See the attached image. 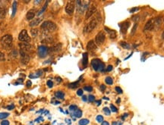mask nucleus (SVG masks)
<instances>
[{"instance_id":"nucleus-1","label":"nucleus","mask_w":164,"mask_h":125,"mask_svg":"<svg viewBox=\"0 0 164 125\" xmlns=\"http://www.w3.org/2000/svg\"><path fill=\"white\" fill-rule=\"evenodd\" d=\"M41 28L45 31L52 32L56 30V24L50 20H46L41 24Z\"/></svg>"},{"instance_id":"nucleus-2","label":"nucleus","mask_w":164,"mask_h":125,"mask_svg":"<svg viewBox=\"0 0 164 125\" xmlns=\"http://www.w3.org/2000/svg\"><path fill=\"white\" fill-rule=\"evenodd\" d=\"M12 41H13V38L12 35H9V34L5 35L1 38V44L6 48H9L12 46Z\"/></svg>"},{"instance_id":"nucleus-3","label":"nucleus","mask_w":164,"mask_h":125,"mask_svg":"<svg viewBox=\"0 0 164 125\" xmlns=\"http://www.w3.org/2000/svg\"><path fill=\"white\" fill-rule=\"evenodd\" d=\"M91 65L96 71H103L104 70V68H105L104 63H103L98 58L93 59L91 62Z\"/></svg>"},{"instance_id":"nucleus-4","label":"nucleus","mask_w":164,"mask_h":125,"mask_svg":"<svg viewBox=\"0 0 164 125\" xmlns=\"http://www.w3.org/2000/svg\"><path fill=\"white\" fill-rule=\"evenodd\" d=\"M97 24H98V21L97 20V18H94L92 20H91L86 26L84 28V33L85 34H88L90 32H91L92 30H94L95 29V28L97 26Z\"/></svg>"},{"instance_id":"nucleus-5","label":"nucleus","mask_w":164,"mask_h":125,"mask_svg":"<svg viewBox=\"0 0 164 125\" xmlns=\"http://www.w3.org/2000/svg\"><path fill=\"white\" fill-rule=\"evenodd\" d=\"M18 40L22 42H29L31 41V37L29 36L26 30H23L18 35Z\"/></svg>"},{"instance_id":"nucleus-6","label":"nucleus","mask_w":164,"mask_h":125,"mask_svg":"<svg viewBox=\"0 0 164 125\" xmlns=\"http://www.w3.org/2000/svg\"><path fill=\"white\" fill-rule=\"evenodd\" d=\"M105 40H106V35L103 32V31H100L99 32L97 35H96V37H95V41H96V43L97 45H102L103 44V42H105Z\"/></svg>"},{"instance_id":"nucleus-7","label":"nucleus","mask_w":164,"mask_h":125,"mask_svg":"<svg viewBox=\"0 0 164 125\" xmlns=\"http://www.w3.org/2000/svg\"><path fill=\"white\" fill-rule=\"evenodd\" d=\"M74 2L73 1H69L67 2L66 6H65V12L68 14V15H72L74 13Z\"/></svg>"},{"instance_id":"nucleus-8","label":"nucleus","mask_w":164,"mask_h":125,"mask_svg":"<svg viewBox=\"0 0 164 125\" xmlns=\"http://www.w3.org/2000/svg\"><path fill=\"white\" fill-rule=\"evenodd\" d=\"M49 49L45 46H40L38 48V54L40 58H45L48 54Z\"/></svg>"},{"instance_id":"nucleus-9","label":"nucleus","mask_w":164,"mask_h":125,"mask_svg":"<svg viewBox=\"0 0 164 125\" xmlns=\"http://www.w3.org/2000/svg\"><path fill=\"white\" fill-rule=\"evenodd\" d=\"M19 46L21 47V50L24 52H29L32 48V46L29 42H21Z\"/></svg>"},{"instance_id":"nucleus-10","label":"nucleus","mask_w":164,"mask_h":125,"mask_svg":"<svg viewBox=\"0 0 164 125\" xmlns=\"http://www.w3.org/2000/svg\"><path fill=\"white\" fill-rule=\"evenodd\" d=\"M154 28V20H149L144 26V31H150L152 30Z\"/></svg>"},{"instance_id":"nucleus-11","label":"nucleus","mask_w":164,"mask_h":125,"mask_svg":"<svg viewBox=\"0 0 164 125\" xmlns=\"http://www.w3.org/2000/svg\"><path fill=\"white\" fill-rule=\"evenodd\" d=\"M97 12V8L94 6H91L89 7V8L88 9L87 12H86V15H85V19H88L90 18L95 12Z\"/></svg>"},{"instance_id":"nucleus-12","label":"nucleus","mask_w":164,"mask_h":125,"mask_svg":"<svg viewBox=\"0 0 164 125\" xmlns=\"http://www.w3.org/2000/svg\"><path fill=\"white\" fill-rule=\"evenodd\" d=\"M20 53H21V62H22V63H24V64H27V63H28L29 61H30V56L27 55L25 52L22 51V50H21Z\"/></svg>"},{"instance_id":"nucleus-13","label":"nucleus","mask_w":164,"mask_h":125,"mask_svg":"<svg viewBox=\"0 0 164 125\" xmlns=\"http://www.w3.org/2000/svg\"><path fill=\"white\" fill-rule=\"evenodd\" d=\"M129 27H130V22L129 21H124L121 24V33L122 34H125L127 33V30Z\"/></svg>"},{"instance_id":"nucleus-14","label":"nucleus","mask_w":164,"mask_h":125,"mask_svg":"<svg viewBox=\"0 0 164 125\" xmlns=\"http://www.w3.org/2000/svg\"><path fill=\"white\" fill-rule=\"evenodd\" d=\"M36 14V9L34 8H32L31 10H29L28 12H27V14H26V18H27V20H32L34 19V16Z\"/></svg>"},{"instance_id":"nucleus-15","label":"nucleus","mask_w":164,"mask_h":125,"mask_svg":"<svg viewBox=\"0 0 164 125\" xmlns=\"http://www.w3.org/2000/svg\"><path fill=\"white\" fill-rule=\"evenodd\" d=\"M97 45L96 43L94 42V40H90L88 42V45H87V48L89 51H94V50L97 49Z\"/></svg>"},{"instance_id":"nucleus-16","label":"nucleus","mask_w":164,"mask_h":125,"mask_svg":"<svg viewBox=\"0 0 164 125\" xmlns=\"http://www.w3.org/2000/svg\"><path fill=\"white\" fill-rule=\"evenodd\" d=\"M42 21V18H35L33 20H31L29 24V26L31 28H34V27H36L37 26L38 24H40V23Z\"/></svg>"},{"instance_id":"nucleus-17","label":"nucleus","mask_w":164,"mask_h":125,"mask_svg":"<svg viewBox=\"0 0 164 125\" xmlns=\"http://www.w3.org/2000/svg\"><path fill=\"white\" fill-rule=\"evenodd\" d=\"M62 49V44L61 43H57V44H55L53 46L51 47L50 48V51L52 52H59Z\"/></svg>"},{"instance_id":"nucleus-18","label":"nucleus","mask_w":164,"mask_h":125,"mask_svg":"<svg viewBox=\"0 0 164 125\" xmlns=\"http://www.w3.org/2000/svg\"><path fill=\"white\" fill-rule=\"evenodd\" d=\"M105 30H106V31L109 33V37L111 39H115L116 37V32L113 30H110V29H108L107 28H105Z\"/></svg>"},{"instance_id":"nucleus-19","label":"nucleus","mask_w":164,"mask_h":125,"mask_svg":"<svg viewBox=\"0 0 164 125\" xmlns=\"http://www.w3.org/2000/svg\"><path fill=\"white\" fill-rule=\"evenodd\" d=\"M82 64H83V66L85 68H86L88 66V56L87 52H85L83 54V60H82Z\"/></svg>"},{"instance_id":"nucleus-20","label":"nucleus","mask_w":164,"mask_h":125,"mask_svg":"<svg viewBox=\"0 0 164 125\" xmlns=\"http://www.w3.org/2000/svg\"><path fill=\"white\" fill-rule=\"evenodd\" d=\"M55 96H56V97L57 98H60V99H63L64 98V96H65V93L62 91H57L56 92V93H55Z\"/></svg>"},{"instance_id":"nucleus-21","label":"nucleus","mask_w":164,"mask_h":125,"mask_svg":"<svg viewBox=\"0 0 164 125\" xmlns=\"http://www.w3.org/2000/svg\"><path fill=\"white\" fill-rule=\"evenodd\" d=\"M6 10L3 7H0V19H3L6 17Z\"/></svg>"},{"instance_id":"nucleus-22","label":"nucleus","mask_w":164,"mask_h":125,"mask_svg":"<svg viewBox=\"0 0 164 125\" xmlns=\"http://www.w3.org/2000/svg\"><path fill=\"white\" fill-rule=\"evenodd\" d=\"M16 12H17V2H14L12 4V18L15 17Z\"/></svg>"},{"instance_id":"nucleus-23","label":"nucleus","mask_w":164,"mask_h":125,"mask_svg":"<svg viewBox=\"0 0 164 125\" xmlns=\"http://www.w3.org/2000/svg\"><path fill=\"white\" fill-rule=\"evenodd\" d=\"M90 123L89 120L88 119H86V118H84V119H80L78 122V124L80 125H88V124Z\"/></svg>"},{"instance_id":"nucleus-24","label":"nucleus","mask_w":164,"mask_h":125,"mask_svg":"<svg viewBox=\"0 0 164 125\" xmlns=\"http://www.w3.org/2000/svg\"><path fill=\"white\" fill-rule=\"evenodd\" d=\"M47 6H48V2H46V3H45V5L43 6V8L39 11V12L37 13V15H40V14H42L45 11H46V8H47Z\"/></svg>"},{"instance_id":"nucleus-25","label":"nucleus","mask_w":164,"mask_h":125,"mask_svg":"<svg viewBox=\"0 0 164 125\" xmlns=\"http://www.w3.org/2000/svg\"><path fill=\"white\" fill-rule=\"evenodd\" d=\"M105 82L108 85H112L113 84V80L111 77H106L105 79Z\"/></svg>"},{"instance_id":"nucleus-26","label":"nucleus","mask_w":164,"mask_h":125,"mask_svg":"<svg viewBox=\"0 0 164 125\" xmlns=\"http://www.w3.org/2000/svg\"><path fill=\"white\" fill-rule=\"evenodd\" d=\"M73 115L76 118H80L82 116V112L79 109H77L75 112H73Z\"/></svg>"},{"instance_id":"nucleus-27","label":"nucleus","mask_w":164,"mask_h":125,"mask_svg":"<svg viewBox=\"0 0 164 125\" xmlns=\"http://www.w3.org/2000/svg\"><path fill=\"white\" fill-rule=\"evenodd\" d=\"M120 46L123 48H125V49H128L130 48V46L128 42H120Z\"/></svg>"},{"instance_id":"nucleus-28","label":"nucleus","mask_w":164,"mask_h":125,"mask_svg":"<svg viewBox=\"0 0 164 125\" xmlns=\"http://www.w3.org/2000/svg\"><path fill=\"white\" fill-rule=\"evenodd\" d=\"M9 115V114L7 113V112H1V113H0V119L4 120L5 118H8Z\"/></svg>"},{"instance_id":"nucleus-29","label":"nucleus","mask_w":164,"mask_h":125,"mask_svg":"<svg viewBox=\"0 0 164 125\" xmlns=\"http://www.w3.org/2000/svg\"><path fill=\"white\" fill-rule=\"evenodd\" d=\"M31 36L33 37H36L38 35V30L37 29H31Z\"/></svg>"},{"instance_id":"nucleus-30","label":"nucleus","mask_w":164,"mask_h":125,"mask_svg":"<svg viewBox=\"0 0 164 125\" xmlns=\"http://www.w3.org/2000/svg\"><path fill=\"white\" fill-rule=\"evenodd\" d=\"M41 74H42V71L40 70L39 72L35 73L34 74H31V75H30V78H39Z\"/></svg>"},{"instance_id":"nucleus-31","label":"nucleus","mask_w":164,"mask_h":125,"mask_svg":"<svg viewBox=\"0 0 164 125\" xmlns=\"http://www.w3.org/2000/svg\"><path fill=\"white\" fill-rule=\"evenodd\" d=\"M103 112H104V113H105V114H106V115H107V116L110 115L111 111H110V109L108 108L107 107H105V108H103Z\"/></svg>"},{"instance_id":"nucleus-32","label":"nucleus","mask_w":164,"mask_h":125,"mask_svg":"<svg viewBox=\"0 0 164 125\" xmlns=\"http://www.w3.org/2000/svg\"><path fill=\"white\" fill-rule=\"evenodd\" d=\"M96 120L98 123H102L103 121V117L102 115H97V118H96Z\"/></svg>"},{"instance_id":"nucleus-33","label":"nucleus","mask_w":164,"mask_h":125,"mask_svg":"<svg viewBox=\"0 0 164 125\" xmlns=\"http://www.w3.org/2000/svg\"><path fill=\"white\" fill-rule=\"evenodd\" d=\"M78 86V82H74V83H72V84H70L68 85V87L70 88H75Z\"/></svg>"},{"instance_id":"nucleus-34","label":"nucleus","mask_w":164,"mask_h":125,"mask_svg":"<svg viewBox=\"0 0 164 125\" xmlns=\"http://www.w3.org/2000/svg\"><path fill=\"white\" fill-rule=\"evenodd\" d=\"M77 109H78L77 107L76 106H74V105H72V106H71L69 107V110H70L71 112H75Z\"/></svg>"},{"instance_id":"nucleus-35","label":"nucleus","mask_w":164,"mask_h":125,"mask_svg":"<svg viewBox=\"0 0 164 125\" xmlns=\"http://www.w3.org/2000/svg\"><path fill=\"white\" fill-rule=\"evenodd\" d=\"M88 100H89V102H94L95 101V97H94V96L90 95V96H88Z\"/></svg>"},{"instance_id":"nucleus-36","label":"nucleus","mask_w":164,"mask_h":125,"mask_svg":"<svg viewBox=\"0 0 164 125\" xmlns=\"http://www.w3.org/2000/svg\"><path fill=\"white\" fill-rule=\"evenodd\" d=\"M84 90L85 91H88V92H91L93 90V87L92 86H85L84 87Z\"/></svg>"},{"instance_id":"nucleus-37","label":"nucleus","mask_w":164,"mask_h":125,"mask_svg":"<svg viewBox=\"0 0 164 125\" xmlns=\"http://www.w3.org/2000/svg\"><path fill=\"white\" fill-rule=\"evenodd\" d=\"M110 111H112V112H117V108L116 107V106H114L113 104H111L110 105Z\"/></svg>"},{"instance_id":"nucleus-38","label":"nucleus","mask_w":164,"mask_h":125,"mask_svg":"<svg viewBox=\"0 0 164 125\" xmlns=\"http://www.w3.org/2000/svg\"><path fill=\"white\" fill-rule=\"evenodd\" d=\"M137 28H138V24H134V28H133V29H132V30H131V35H133V34L135 33Z\"/></svg>"},{"instance_id":"nucleus-39","label":"nucleus","mask_w":164,"mask_h":125,"mask_svg":"<svg viewBox=\"0 0 164 125\" xmlns=\"http://www.w3.org/2000/svg\"><path fill=\"white\" fill-rule=\"evenodd\" d=\"M46 84H47V86H48L49 88H52V87L53 86V83H52V80H48L47 83H46Z\"/></svg>"},{"instance_id":"nucleus-40","label":"nucleus","mask_w":164,"mask_h":125,"mask_svg":"<svg viewBox=\"0 0 164 125\" xmlns=\"http://www.w3.org/2000/svg\"><path fill=\"white\" fill-rule=\"evenodd\" d=\"M115 90H116V91L118 93H120V94H121V93H122V92H123V91H122V89H121L119 86H116V87L115 88Z\"/></svg>"},{"instance_id":"nucleus-41","label":"nucleus","mask_w":164,"mask_h":125,"mask_svg":"<svg viewBox=\"0 0 164 125\" xmlns=\"http://www.w3.org/2000/svg\"><path fill=\"white\" fill-rule=\"evenodd\" d=\"M83 92H84V91H83V90H81V89H79L77 91V96H83Z\"/></svg>"},{"instance_id":"nucleus-42","label":"nucleus","mask_w":164,"mask_h":125,"mask_svg":"<svg viewBox=\"0 0 164 125\" xmlns=\"http://www.w3.org/2000/svg\"><path fill=\"white\" fill-rule=\"evenodd\" d=\"M5 60V55L0 51V62L1 61H4Z\"/></svg>"},{"instance_id":"nucleus-43","label":"nucleus","mask_w":164,"mask_h":125,"mask_svg":"<svg viewBox=\"0 0 164 125\" xmlns=\"http://www.w3.org/2000/svg\"><path fill=\"white\" fill-rule=\"evenodd\" d=\"M1 125H9V121L7 120H3L1 122Z\"/></svg>"},{"instance_id":"nucleus-44","label":"nucleus","mask_w":164,"mask_h":125,"mask_svg":"<svg viewBox=\"0 0 164 125\" xmlns=\"http://www.w3.org/2000/svg\"><path fill=\"white\" fill-rule=\"evenodd\" d=\"M139 18H140L139 15H135V16H134V17L132 18V20H133L134 21H138V20H139Z\"/></svg>"},{"instance_id":"nucleus-45","label":"nucleus","mask_w":164,"mask_h":125,"mask_svg":"<svg viewBox=\"0 0 164 125\" xmlns=\"http://www.w3.org/2000/svg\"><path fill=\"white\" fill-rule=\"evenodd\" d=\"M122 123L119 122V121H113V125H122Z\"/></svg>"},{"instance_id":"nucleus-46","label":"nucleus","mask_w":164,"mask_h":125,"mask_svg":"<svg viewBox=\"0 0 164 125\" xmlns=\"http://www.w3.org/2000/svg\"><path fill=\"white\" fill-rule=\"evenodd\" d=\"M113 70V66L112 65H109L108 67H107V68H106V70L107 71H111Z\"/></svg>"},{"instance_id":"nucleus-47","label":"nucleus","mask_w":164,"mask_h":125,"mask_svg":"<svg viewBox=\"0 0 164 125\" xmlns=\"http://www.w3.org/2000/svg\"><path fill=\"white\" fill-rule=\"evenodd\" d=\"M14 108H15V106H14V105H11V106H9L7 107V108H8L9 110H12Z\"/></svg>"},{"instance_id":"nucleus-48","label":"nucleus","mask_w":164,"mask_h":125,"mask_svg":"<svg viewBox=\"0 0 164 125\" xmlns=\"http://www.w3.org/2000/svg\"><path fill=\"white\" fill-rule=\"evenodd\" d=\"M82 100H83L84 102H87L88 101V98L86 96H83V97H82Z\"/></svg>"},{"instance_id":"nucleus-49","label":"nucleus","mask_w":164,"mask_h":125,"mask_svg":"<svg viewBox=\"0 0 164 125\" xmlns=\"http://www.w3.org/2000/svg\"><path fill=\"white\" fill-rule=\"evenodd\" d=\"M101 125H109V122H107V121L104 120V121H103V122H102Z\"/></svg>"},{"instance_id":"nucleus-50","label":"nucleus","mask_w":164,"mask_h":125,"mask_svg":"<svg viewBox=\"0 0 164 125\" xmlns=\"http://www.w3.org/2000/svg\"><path fill=\"white\" fill-rule=\"evenodd\" d=\"M100 90H101L102 91H104V90H106V86H105L104 85H103V84H102V85L100 86Z\"/></svg>"},{"instance_id":"nucleus-51","label":"nucleus","mask_w":164,"mask_h":125,"mask_svg":"<svg viewBox=\"0 0 164 125\" xmlns=\"http://www.w3.org/2000/svg\"><path fill=\"white\" fill-rule=\"evenodd\" d=\"M27 87H31V81H27Z\"/></svg>"},{"instance_id":"nucleus-52","label":"nucleus","mask_w":164,"mask_h":125,"mask_svg":"<svg viewBox=\"0 0 164 125\" xmlns=\"http://www.w3.org/2000/svg\"><path fill=\"white\" fill-rule=\"evenodd\" d=\"M100 104H101V100H99V101L97 102V106H100Z\"/></svg>"},{"instance_id":"nucleus-53","label":"nucleus","mask_w":164,"mask_h":125,"mask_svg":"<svg viewBox=\"0 0 164 125\" xmlns=\"http://www.w3.org/2000/svg\"><path fill=\"white\" fill-rule=\"evenodd\" d=\"M138 8H132V9L131 10V12L132 13V12H133L134 11H136V10H138Z\"/></svg>"},{"instance_id":"nucleus-54","label":"nucleus","mask_w":164,"mask_h":125,"mask_svg":"<svg viewBox=\"0 0 164 125\" xmlns=\"http://www.w3.org/2000/svg\"><path fill=\"white\" fill-rule=\"evenodd\" d=\"M128 115V114L127 113H125V114H124V116H123V118H123V119H125V118H126V117H127Z\"/></svg>"},{"instance_id":"nucleus-55","label":"nucleus","mask_w":164,"mask_h":125,"mask_svg":"<svg viewBox=\"0 0 164 125\" xmlns=\"http://www.w3.org/2000/svg\"><path fill=\"white\" fill-rule=\"evenodd\" d=\"M40 2H42V1H38V2L35 1V2H34V3H37V4H38V3H40Z\"/></svg>"},{"instance_id":"nucleus-56","label":"nucleus","mask_w":164,"mask_h":125,"mask_svg":"<svg viewBox=\"0 0 164 125\" xmlns=\"http://www.w3.org/2000/svg\"><path fill=\"white\" fill-rule=\"evenodd\" d=\"M57 80H58V81H59V82H60V81H62V79H61V78H57Z\"/></svg>"},{"instance_id":"nucleus-57","label":"nucleus","mask_w":164,"mask_h":125,"mask_svg":"<svg viewBox=\"0 0 164 125\" xmlns=\"http://www.w3.org/2000/svg\"><path fill=\"white\" fill-rule=\"evenodd\" d=\"M162 38L164 39V31H163V33H162Z\"/></svg>"},{"instance_id":"nucleus-58","label":"nucleus","mask_w":164,"mask_h":125,"mask_svg":"<svg viewBox=\"0 0 164 125\" xmlns=\"http://www.w3.org/2000/svg\"><path fill=\"white\" fill-rule=\"evenodd\" d=\"M119 102H120V99H118V100H117V102H118L119 104Z\"/></svg>"}]
</instances>
